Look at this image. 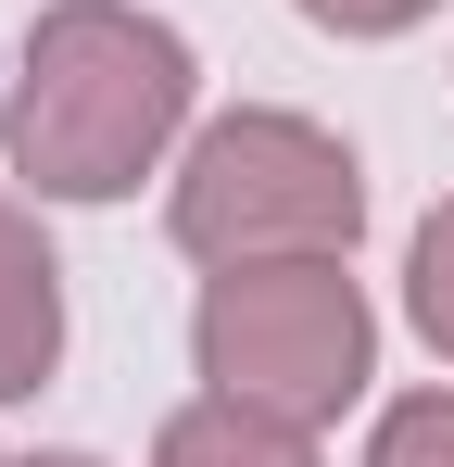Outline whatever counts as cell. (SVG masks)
<instances>
[{"label": "cell", "instance_id": "obj_4", "mask_svg": "<svg viewBox=\"0 0 454 467\" xmlns=\"http://www.w3.org/2000/svg\"><path fill=\"white\" fill-rule=\"evenodd\" d=\"M51 367H64V265H51V240L0 202V404L51 391Z\"/></svg>", "mask_w": 454, "mask_h": 467}, {"label": "cell", "instance_id": "obj_7", "mask_svg": "<svg viewBox=\"0 0 454 467\" xmlns=\"http://www.w3.org/2000/svg\"><path fill=\"white\" fill-rule=\"evenodd\" d=\"M404 304H417V328L454 354V202L417 228V265H404Z\"/></svg>", "mask_w": 454, "mask_h": 467}, {"label": "cell", "instance_id": "obj_6", "mask_svg": "<svg viewBox=\"0 0 454 467\" xmlns=\"http://www.w3.org/2000/svg\"><path fill=\"white\" fill-rule=\"evenodd\" d=\"M366 467H454V391H417V404H391L378 417Z\"/></svg>", "mask_w": 454, "mask_h": 467}, {"label": "cell", "instance_id": "obj_1", "mask_svg": "<svg viewBox=\"0 0 454 467\" xmlns=\"http://www.w3.org/2000/svg\"><path fill=\"white\" fill-rule=\"evenodd\" d=\"M190 114V38L127 0H51L26 38V77L0 101V152L51 202H114Z\"/></svg>", "mask_w": 454, "mask_h": 467}, {"label": "cell", "instance_id": "obj_3", "mask_svg": "<svg viewBox=\"0 0 454 467\" xmlns=\"http://www.w3.org/2000/svg\"><path fill=\"white\" fill-rule=\"evenodd\" d=\"M190 354L202 379L240 404H278V417H341L366 391V291L341 278V253H291V265H215V291L190 316Z\"/></svg>", "mask_w": 454, "mask_h": 467}, {"label": "cell", "instance_id": "obj_2", "mask_svg": "<svg viewBox=\"0 0 454 467\" xmlns=\"http://www.w3.org/2000/svg\"><path fill=\"white\" fill-rule=\"evenodd\" d=\"M177 253L202 265H291V253H354L366 177L303 114H215L177 164Z\"/></svg>", "mask_w": 454, "mask_h": 467}, {"label": "cell", "instance_id": "obj_5", "mask_svg": "<svg viewBox=\"0 0 454 467\" xmlns=\"http://www.w3.org/2000/svg\"><path fill=\"white\" fill-rule=\"evenodd\" d=\"M151 467H315V442H303V417H278V404L215 391V404H177L164 417Z\"/></svg>", "mask_w": 454, "mask_h": 467}, {"label": "cell", "instance_id": "obj_8", "mask_svg": "<svg viewBox=\"0 0 454 467\" xmlns=\"http://www.w3.org/2000/svg\"><path fill=\"white\" fill-rule=\"evenodd\" d=\"M315 26H341V38H391V26H417L429 0H303Z\"/></svg>", "mask_w": 454, "mask_h": 467}, {"label": "cell", "instance_id": "obj_9", "mask_svg": "<svg viewBox=\"0 0 454 467\" xmlns=\"http://www.w3.org/2000/svg\"><path fill=\"white\" fill-rule=\"evenodd\" d=\"M26 467H88V455H26Z\"/></svg>", "mask_w": 454, "mask_h": 467}]
</instances>
